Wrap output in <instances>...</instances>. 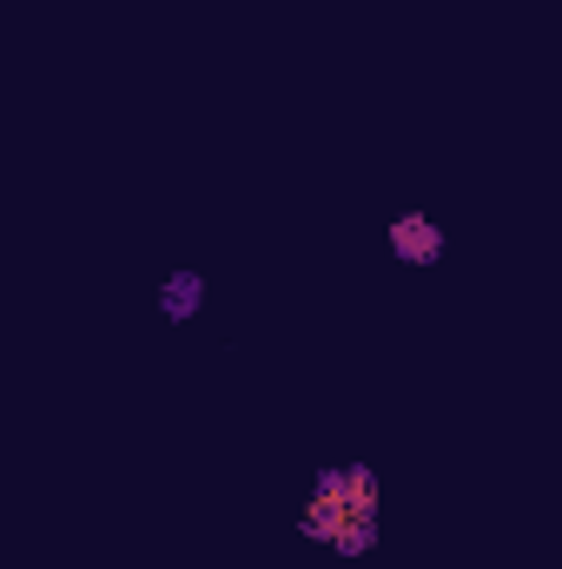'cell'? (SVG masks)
<instances>
[{
    "mask_svg": "<svg viewBox=\"0 0 562 569\" xmlns=\"http://www.w3.org/2000/svg\"><path fill=\"white\" fill-rule=\"evenodd\" d=\"M311 497H324V503H338V510H351V517H378V477H371L364 463H344V470H324Z\"/></svg>",
    "mask_w": 562,
    "mask_h": 569,
    "instance_id": "cell-1",
    "label": "cell"
},
{
    "mask_svg": "<svg viewBox=\"0 0 562 569\" xmlns=\"http://www.w3.org/2000/svg\"><path fill=\"white\" fill-rule=\"evenodd\" d=\"M391 252H398L404 266H436V259H443V226H436L430 212L391 219Z\"/></svg>",
    "mask_w": 562,
    "mask_h": 569,
    "instance_id": "cell-2",
    "label": "cell"
},
{
    "mask_svg": "<svg viewBox=\"0 0 562 569\" xmlns=\"http://www.w3.org/2000/svg\"><path fill=\"white\" fill-rule=\"evenodd\" d=\"M199 305H205V279H199V272H172V279L159 284V311H165L172 325H185Z\"/></svg>",
    "mask_w": 562,
    "mask_h": 569,
    "instance_id": "cell-3",
    "label": "cell"
},
{
    "mask_svg": "<svg viewBox=\"0 0 562 569\" xmlns=\"http://www.w3.org/2000/svg\"><path fill=\"white\" fill-rule=\"evenodd\" d=\"M344 523H351V510H338V503L311 497V510H304V537H318V543H338V537H344Z\"/></svg>",
    "mask_w": 562,
    "mask_h": 569,
    "instance_id": "cell-4",
    "label": "cell"
},
{
    "mask_svg": "<svg viewBox=\"0 0 562 569\" xmlns=\"http://www.w3.org/2000/svg\"><path fill=\"white\" fill-rule=\"evenodd\" d=\"M371 543H378V517H351V523H344V537H338L331 550H338V557H364Z\"/></svg>",
    "mask_w": 562,
    "mask_h": 569,
    "instance_id": "cell-5",
    "label": "cell"
}]
</instances>
